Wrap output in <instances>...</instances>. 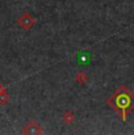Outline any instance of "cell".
Wrapping results in <instances>:
<instances>
[{
	"label": "cell",
	"mask_w": 134,
	"mask_h": 135,
	"mask_svg": "<svg viewBox=\"0 0 134 135\" xmlns=\"http://www.w3.org/2000/svg\"><path fill=\"white\" fill-rule=\"evenodd\" d=\"M33 24H34V20H33V18L31 17L30 14H27V13L22 14L21 17H20V19H19V25L21 26V27H24V28L31 27Z\"/></svg>",
	"instance_id": "cell-1"
}]
</instances>
